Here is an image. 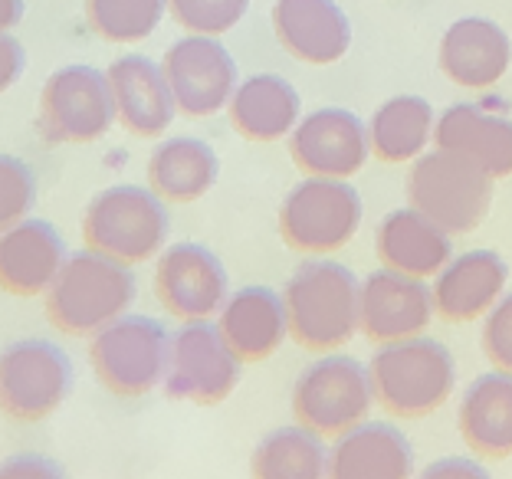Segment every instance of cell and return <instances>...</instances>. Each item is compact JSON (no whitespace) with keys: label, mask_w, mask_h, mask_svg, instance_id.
I'll return each mask as SVG.
<instances>
[{"label":"cell","mask_w":512,"mask_h":479,"mask_svg":"<svg viewBox=\"0 0 512 479\" xmlns=\"http://www.w3.org/2000/svg\"><path fill=\"white\" fill-rule=\"evenodd\" d=\"M240 355L211 319H188L171 335L165 391L178 401L217 404L240 381Z\"/></svg>","instance_id":"8fae6325"},{"label":"cell","mask_w":512,"mask_h":479,"mask_svg":"<svg viewBox=\"0 0 512 479\" xmlns=\"http://www.w3.org/2000/svg\"><path fill=\"white\" fill-rule=\"evenodd\" d=\"M434 289L421 276H407L384 266L362 283V332L371 342H398L421 335L434 319Z\"/></svg>","instance_id":"9a60e30c"},{"label":"cell","mask_w":512,"mask_h":479,"mask_svg":"<svg viewBox=\"0 0 512 479\" xmlns=\"http://www.w3.org/2000/svg\"><path fill=\"white\" fill-rule=\"evenodd\" d=\"M329 476L335 479H404L414 476L411 440L388 420H362L345 430L329 450Z\"/></svg>","instance_id":"603a6c76"},{"label":"cell","mask_w":512,"mask_h":479,"mask_svg":"<svg viewBox=\"0 0 512 479\" xmlns=\"http://www.w3.org/2000/svg\"><path fill=\"white\" fill-rule=\"evenodd\" d=\"M37 204V174L17 155H0V233L20 224Z\"/></svg>","instance_id":"1f68e13d"},{"label":"cell","mask_w":512,"mask_h":479,"mask_svg":"<svg viewBox=\"0 0 512 479\" xmlns=\"http://www.w3.org/2000/svg\"><path fill=\"white\" fill-rule=\"evenodd\" d=\"M289 335L309 352H332L362 329V279L335 260H306L286 283Z\"/></svg>","instance_id":"6da1fadb"},{"label":"cell","mask_w":512,"mask_h":479,"mask_svg":"<svg viewBox=\"0 0 512 479\" xmlns=\"http://www.w3.org/2000/svg\"><path fill=\"white\" fill-rule=\"evenodd\" d=\"M138 279L132 266L99 250L69 253L60 276L46 289V315L63 335L86 338L135 306Z\"/></svg>","instance_id":"7a4b0ae2"},{"label":"cell","mask_w":512,"mask_h":479,"mask_svg":"<svg viewBox=\"0 0 512 479\" xmlns=\"http://www.w3.org/2000/svg\"><path fill=\"white\" fill-rule=\"evenodd\" d=\"M493 174L457 151H424L407 171V197L417 210L453 233H470L483 224L493 204Z\"/></svg>","instance_id":"5b68a950"},{"label":"cell","mask_w":512,"mask_h":479,"mask_svg":"<svg viewBox=\"0 0 512 479\" xmlns=\"http://www.w3.org/2000/svg\"><path fill=\"white\" fill-rule=\"evenodd\" d=\"M23 20V0H0V30L17 27Z\"/></svg>","instance_id":"8d00e7d4"},{"label":"cell","mask_w":512,"mask_h":479,"mask_svg":"<svg viewBox=\"0 0 512 479\" xmlns=\"http://www.w3.org/2000/svg\"><path fill=\"white\" fill-rule=\"evenodd\" d=\"M119 119L109 73L96 66H63L46 79L40 96V125L50 142H96Z\"/></svg>","instance_id":"30bf717a"},{"label":"cell","mask_w":512,"mask_h":479,"mask_svg":"<svg viewBox=\"0 0 512 479\" xmlns=\"http://www.w3.org/2000/svg\"><path fill=\"white\" fill-rule=\"evenodd\" d=\"M273 30L286 53L309 66H332L352 46V23L339 0H276Z\"/></svg>","instance_id":"2e32d148"},{"label":"cell","mask_w":512,"mask_h":479,"mask_svg":"<svg viewBox=\"0 0 512 479\" xmlns=\"http://www.w3.org/2000/svg\"><path fill=\"white\" fill-rule=\"evenodd\" d=\"M217 325L240 361H266L289 335L286 299L270 286H243L227 296Z\"/></svg>","instance_id":"cb8c5ba5"},{"label":"cell","mask_w":512,"mask_h":479,"mask_svg":"<svg viewBox=\"0 0 512 479\" xmlns=\"http://www.w3.org/2000/svg\"><path fill=\"white\" fill-rule=\"evenodd\" d=\"M460 434L490 460L512 457V371H486L460 397Z\"/></svg>","instance_id":"d4e9b609"},{"label":"cell","mask_w":512,"mask_h":479,"mask_svg":"<svg viewBox=\"0 0 512 479\" xmlns=\"http://www.w3.org/2000/svg\"><path fill=\"white\" fill-rule=\"evenodd\" d=\"M289 151L312 178H355L371 155L368 125L355 112L325 105L296 122L289 132Z\"/></svg>","instance_id":"4fadbf2b"},{"label":"cell","mask_w":512,"mask_h":479,"mask_svg":"<svg viewBox=\"0 0 512 479\" xmlns=\"http://www.w3.org/2000/svg\"><path fill=\"white\" fill-rule=\"evenodd\" d=\"M483 352L496 368L512 371V292L499 296L483 322Z\"/></svg>","instance_id":"d6a6232c"},{"label":"cell","mask_w":512,"mask_h":479,"mask_svg":"<svg viewBox=\"0 0 512 479\" xmlns=\"http://www.w3.org/2000/svg\"><path fill=\"white\" fill-rule=\"evenodd\" d=\"M424 479H447V476H460V479H486L490 473L483 470L476 460H463V457H447V460H437L430 463L427 470L421 473Z\"/></svg>","instance_id":"e575fe53"},{"label":"cell","mask_w":512,"mask_h":479,"mask_svg":"<svg viewBox=\"0 0 512 479\" xmlns=\"http://www.w3.org/2000/svg\"><path fill=\"white\" fill-rule=\"evenodd\" d=\"M368 371L378 404L388 414L407 420L437 414L457 388L453 352L427 335L384 342L371 358Z\"/></svg>","instance_id":"3957f363"},{"label":"cell","mask_w":512,"mask_h":479,"mask_svg":"<svg viewBox=\"0 0 512 479\" xmlns=\"http://www.w3.org/2000/svg\"><path fill=\"white\" fill-rule=\"evenodd\" d=\"M512 43L490 17H460L440 40V69L463 89H490L506 76Z\"/></svg>","instance_id":"ffe728a7"},{"label":"cell","mask_w":512,"mask_h":479,"mask_svg":"<svg viewBox=\"0 0 512 479\" xmlns=\"http://www.w3.org/2000/svg\"><path fill=\"white\" fill-rule=\"evenodd\" d=\"M155 296L178 319H211L224 309L230 279L224 263L204 243H174L158 256Z\"/></svg>","instance_id":"5bb4252c"},{"label":"cell","mask_w":512,"mask_h":479,"mask_svg":"<svg viewBox=\"0 0 512 479\" xmlns=\"http://www.w3.org/2000/svg\"><path fill=\"white\" fill-rule=\"evenodd\" d=\"M171 332L151 315L125 312L92 335L89 358L102 388L119 397H142L165 381Z\"/></svg>","instance_id":"52a82bcc"},{"label":"cell","mask_w":512,"mask_h":479,"mask_svg":"<svg viewBox=\"0 0 512 479\" xmlns=\"http://www.w3.org/2000/svg\"><path fill=\"white\" fill-rule=\"evenodd\" d=\"M106 73L112 83L115 109H119V122L132 135L155 138L174 122L178 102H174L165 66H158L142 53H125Z\"/></svg>","instance_id":"ac0fdd59"},{"label":"cell","mask_w":512,"mask_h":479,"mask_svg":"<svg viewBox=\"0 0 512 479\" xmlns=\"http://www.w3.org/2000/svg\"><path fill=\"white\" fill-rule=\"evenodd\" d=\"M69 260L63 233L50 220L23 217L0 233V289L14 296H40Z\"/></svg>","instance_id":"e0dca14e"},{"label":"cell","mask_w":512,"mask_h":479,"mask_svg":"<svg viewBox=\"0 0 512 479\" xmlns=\"http://www.w3.org/2000/svg\"><path fill=\"white\" fill-rule=\"evenodd\" d=\"M165 76L174 102L191 119H207L230 105L237 92V60L211 33H191L168 46Z\"/></svg>","instance_id":"7c38bea8"},{"label":"cell","mask_w":512,"mask_h":479,"mask_svg":"<svg viewBox=\"0 0 512 479\" xmlns=\"http://www.w3.org/2000/svg\"><path fill=\"white\" fill-rule=\"evenodd\" d=\"M230 125L250 142H279L296 128L302 99L289 79L276 73H256L243 79L230 99Z\"/></svg>","instance_id":"484cf974"},{"label":"cell","mask_w":512,"mask_h":479,"mask_svg":"<svg viewBox=\"0 0 512 479\" xmlns=\"http://www.w3.org/2000/svg\"><path fill=\"white\" fill-rule=\"evenodd\" d=\"M434 145L470 158L496 181L512 174V119L490 105L457 102L444 109L434 125Z\"/></svg>","instance_id":"d6986e66"},{"label":"cell","mask_w":512,"mask_h":479,"mask_svg":"<svg viewBox=\"0 0 512 479\" xmlns=\"http://www.w3.org/2000/svg\"><path fill=\"white\" fill-rule=\"evenodd\" d=\"M306 424L279 427L253 450L250 473L260 479H319L329 476V450Z\"/></svg>","instance_id":"f1b7e54d"},{"label":"cell","mask_w":512,"mask_h":479,"mask_svg":"<svg viewBox=\"0 0 512 479\" xmlns=\"http://www.w3.org/2000/svg\"><path fill=\"white\" fill-rule=\"evenodd\" d=\"M365 204L355 184L345 178L299 181L279 207V237L286 247L309 256L342 250L362 227Z\"/></svg>","instance_id":"8992f818"},{"label":"cell","mask_w":512,"mask_h":479,"mask_svg":"<svg viewBox=\"0 0 512 479\" xmlns=\"http://www.w3.org/2000/svg\"><path fill=\"white\" fill-rule=\"evenodd\" d=\"M171 217L165 197L142 184H115L99 191L83 214L86 247L119 263H145L165 250Z\"/></svg>","instance_id":"277c9868"},{"label":"cell","mask_w":512,"mask_h":479,"mask_svg":"<svg viewBox=\"0 0 512 479\" xmlns=\"http://www.w3.org/2000/svg\"><path fill=\"white\" fill-rule=\"evenodd\" d=\"M0 476H63V466L46 457H14L0 463Z\"/></svg>","instance_id":"d590c367"},{"label":"cell","mask_w":512,"mask_h":479,"mask_svg":"<svg viewBox=\"0 0 512 479\" xmlns=\"http://www.w3.org/2000/svg\"><path fill=\"white\" fill-rule=\"evenodd\" d=\"M509 266L496 250H467L434 276V306L450 322H473L506 292Z\"/></svg>","instance_id":"44dd1931"},{"label":"cell","mask_w":512,"mask_h":479,"mask_svg":"<svg viewBox=\"0 0 512 479\" xmlns=\"http://www.w3.org/2000/svg\"><path fill=\"white\" fill-rule=\"evenodd\" d=\"M168 10L184 30L220 37L247 17L250 0H168Z\"/></svg>","instance_id":"4dcf8cb0"},{"label":"cell","mask_w":512,"mask_h":479,"mask_svg":"<svg viewBox=\"0 0 512 479\" xmlns=\"http://www.w3.org/2000/svg\"><path fill=\"white\" fill-rule=\"evenodd\" d=\"M73 361L50 338H20L0 352V411L20 424L46 420L73 391Z\"/></svg>","instance_id":"9c48e42d"},{"label":"cell","mask_w":512,"mask_h":479,"mask_svg":"<svg viewBox=\"0 0 512 479\" xmlns=\"http://www.w3.org/2000/svg\"><path fill=\"white\" fill-rule=\"evenodd\" d=\"M27 66V53L17 37H10V30H0V92H7L10 86L23 76Z\"/></svg>","instance_id":"836d02e7"},{"label":"cell","mask_w":512,"mask_h":479,"mask_svg":"<svg viewBox=\"0 0 512 479\" xmlns=\"http://www.w3.org/2000/svg\"><path fill=\"white\" fill-rule=\"evenodd\" d=\"M217 174H220L217 151L191 135L168 138V142H161L148 158L151 188L171 204L201 201L217 184Z\"/></svg>","instance_id":"4316f807"},{"label":"cell","mask_w":512,"mask_h":479,"mask_svg":"<svg viewBox=\"0 0 512 479\" xmlns=\"http://www.w3.org/2000/svg\"><path fill=\"white\" fill-rule=\"evenodd\" d=\"M434 105L424 96H394L368 122L371 155L384 165H404L424 155L427 142L434 138Z\"/></svg>","instance_id":"83f0119b"},{"label":"cell","mask_w":512,"mask_h":479,"mask_svg":"<svg viewBox=\"0 0 512 479\" xmlns=\"http://www.w3.org/2000/svg\"><path fill=\"white\" fill-rule=\"evenodd\" d=\"M168 0H86L89 27L109 43L148 40L161 27Z\"/></svg>","instance_id":"f546056e"},{"label":"cell","mask_w":512,"mask_h":479,"mask_svg":"<svg viewBox=\"0 0 512 479\" xmlns=\"http://www.w3.org/2000/svg\"><path fill=\"white\" fill-rule=\"evenodd\" d=\"M375 404L371 371L352 355H325L302 368L293 384V414L322 437H339Z\"/></svg>","instance_id":"ba28073f"},{"label":"cell","mask_w":512,"mask_h":479,"mask_svg":"<svg viewBox=\"0 0 512 479\" xmlns=\"http://www.w3.org/2000/svg\"><path fill=\"white\" fill-rule=\"evenodd\" d=\"M375 250L384 266L421 279L437 276L453 260L450 233L414 204L384 214L375 230Z\"/></svg>","instance_id":"7402d4cb"}]
</instances>
